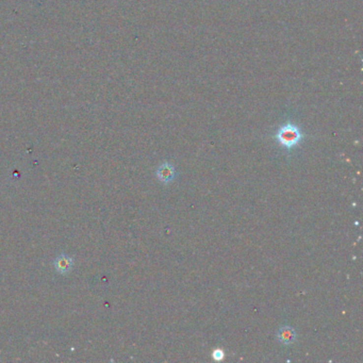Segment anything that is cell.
I'll list each match as a JSON object with an SVG mask.
<instances>
[{"instance_id":"cell-1","label":"cell","mask_w":363,"mask_h":363,"mask_svg":"<svg viewBox=\"0 0 363 363\" xmlns=\"http://www.w3.org/2000/svg\"><path fill=\"white\" fill-rule=\"evenodd\" d=\"M274 139L282 147L292 149L301 143L303 139V134L300 127L289 121L278 129L274 135Z\"/></svg>"},{"instance_id":"cell-2","label":"cell","mask_w":363,"mask_h":363,"mask_svg":"<svg viewBox=\"0 0 363 363\" xmlns=\"http://www.w3.org/2000/svg\"><path fill=\"white\" fill-rule=\"evenodd\" d=\"M73 265H74L73 258L65 254L60 255L59 257L56 258L54 261V267L56 271L58 272V273L62 274V275L69 273V272L73 269Z\"/></svg>"},{"instance_id":"cell-3","label":"cell","mask_w":363,"mask_h":363,"mask_svg":"<svg viewBox=\"0 0 363 363\" xmlns=\"http://www.w3.org/2000/svg\"><path fill=\"white\" fill-rule=\"evenodd\" d=\"M176 176V172H175V167L171 163H163L161 164L157 170V177L162 183H170L175 179Z\"/></svg>"},{"instance_id":"cell-4","label":"cell","mask_w":363,"mask_h":363,"mask_svg":"<svg viewBox=\"0 0 363 363\" xmlns=\"http://www.w3.org/2000/svg\"><path fill=\"white\" fill-rule=\"evenodd\" d=\"M277 339L284 345L293 344L296 341V333L294 328H292L290 326L281 327L277 333Z\"/></svg>"},{"instance_id":"cell-5","label":"cell","mask_w":363,"mask_h":363,"mask_svg":"<svg viewBox=\"0 0 363 363\" xmlns=\"http://www.w3.org/2000/svg\"><path fill=\"white\" fill-rule=\"evenodd\" d=\"M212 357H213V359L216 360V361H220V360L224 359L225 353L220 348H216L215 351L212 353Z\"/></svg>"}]
</instances>
